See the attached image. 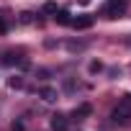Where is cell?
<instances>
[{"instance_id": "obj_1", "label": "cell", "mask_w": 131, "mask_h": 131, "mask_svg": "<svg viewBox=\"0 0 131 131\" xmlns=\"http://www.w3.org/2000/svg\"><path fill=\"white\" fill-rule=\"evenodd\" d=\"M111 118H113V123H121V126L131 121V95H126V98L118 100V105L113 108Z\"/></svg>"}, {"instance_id": "obj_2", "label": "cell", "mask_w": 131, "mask_h": 131, "mask_svg": "<svg viewBox=\"0 0 131 131\" xmlns=\"http://www.w3.org/2000/svg\"><path fill=\"white\" fill-rule=\"evenodd\" d=\"M126 13V0H108V3L103 5V16L105 18H121Z\"/></svg>"}, {"instance_id": "obj_3", "label": "cell", "mask_w": 131, "mask_h": 131, "mask_svg": "<svg viewBox=\"0 0 131 131\" xmlns=\"http://www.w3.org/2000/svg\"><path fill=\"white\" fill-rule=\"evenodd\" d=\"M70 26H72V28H77V31L90 28V26H93V16H75V18L70 21Z\"/></svg>"}, {"instance_id": "obj_4", "label": "cell", "mask_w": 131, "mask_h": 131, "mask_svg": "<svg viewBox=\"0 0 131 131\" xmlns=\"http://www.w3.org/2000/svg\"><path fill=\"white\" fill-rule=\"evenodd\" d=\"M49 123H51V131H67V116L64 113H54Z\"/></svg>"}, {"instance_id": "obj_5", "label": "cell", "mask_w": 131, "mask_h": 131, "mask_svg": "<svg viewBox=\"0 0 131 131\" xmlns=\"http://www.w3.org/2000/svg\"><path fill=\"white\" fill-rule=\"evenodd\" d=\"M3 64H21V67H28V62L23 59V54H5V59H3Z\"/></svg>"}, {"instance_id": "obj_6", "label": "cell", "mask_w": 131, "mask_h": 131, "mask_svg": "<svg viewBox=\"0 0 131 131\" xmlns=\"http://www.w3.org/2000/svg\"><path fill=\"white\" fill-rule=\"evenodd\" d=\"M54 18H57V23H59V26H70L72 13H70V10H64V8H59V10L54 13Z\"/></svg>"}, {"instance_id": "obj_7", "label": "cell", "mask_w": 131, "mask_h": 131, "mask_svg": "<svg viewBox=\"0 0 131 131\" xmlns=\"http://www.w3.org/2000/svg\"><path fill=\"white\" fill-rule=\"evenodd\" d=\"M39 95H41L46 103H54V100H57V90H54V88H41Z\"/></svg>"}, {"instance_id": "obj_8", "label": "cell", "mask_w": 131, "mask_h": 131, "mask_svg": "<svg viewBox=\"0 0 131 131\" xmlns=\"http://www.w3.org/2000/svg\"><path fill=\"white\" fill-rule=\"evenodd\" d=\"M90 111H93V108H90V103H82L80 108H75V113H72V116H75L77 121H82L85 116H90Z\"/></svg>"}, {"instance_id": "obj_9", "label": "cell", "mask_w": 131, "mask_h": 131, "mask_svg": "<svg viewBox=\"0 0 131 131\" xmlns=\"http://www.w3.org/2000/svg\"><path fill=\"white\" fill-rule=\"evenodd\" d=\"M21 23H28V26H31V23H36V16L26 10V13H21Z\"/></svg>"}, {"instance_id": "obj_10", "label": "cell", "mask_w": 131, "mask_h": 131, "mask_svg": "<svg viewBox=\"0 0 131 131\" xmlns=\"http://www.w3.org/2000/svg\"><path fill=\"white\" fill-rule=\"evenodd\" d=\"M59 8H57V3H44V13H49V16H54Z\"/></svg>"}, {"instance_id": "obj_11", "label": "cell", "mask_w": 131, "mask_h": 131, "mask_svg": "<svg viewBox=\"0 0 131 131\" xmlns=\"http://www.w3.org/2000/svg\"><path fill=\"white\" fill-rule=\"evenodd\" d=\"M5 31H8V23H5V18H3V16H0V34H5Z\"/></svg>"}, {"instance_id": "obj_12", "label": "cell", "mask_w": 131, "mask_h": 131, "mask_svg": "<svg viewBox=\"0 0 131 131\" xmlns=\"http://www.w3.org/2000/svg\"><path fill=\"white\" fill-rule=\"evenodd\" d=\"M10 128H13V131H23V123H21V121H13V126H10Z\"/></svg>"}, {"instance_id": "obj_13", "label": "cell", "mask_w": 131, "mask_h": 131, "mask_svg": "<svg viewBox=\"0 0 131 131\" xmlns=\"http://www.w3.org/2000/svg\"><path fill=\"white\" fill-rule=\"evenodd\" d=\"M77 3H80V5H88V3H90V0H77Z\"/></svg>"}]
</instances>
